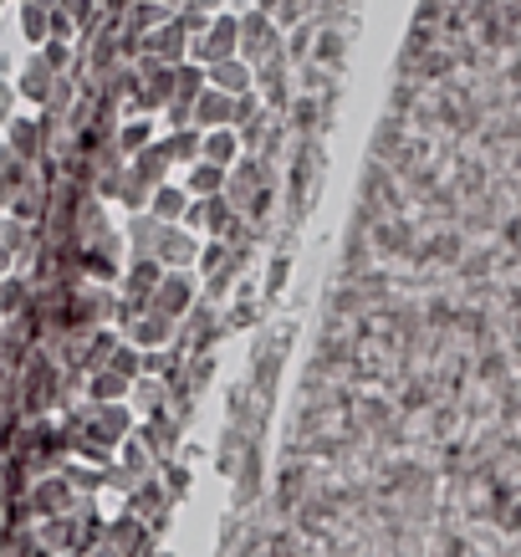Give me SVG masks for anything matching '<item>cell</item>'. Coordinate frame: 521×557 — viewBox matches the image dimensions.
Returning a JSON list of instances; mask_svg holds the SVG:
<instances>
[{
	"label": "cell",
	"instance_id": "cell-1",
	"mask_svg": "<svg viewBox=\"0 0 521 557\" xmlns=\"http://www.w3.org/2000/svg\"><path fill=\"white\" fill-rule=\"evenodd\" d=\"M231 57H240V16H215L189 41V62L204 72L220 67V62H231Z\"/></svg>",
	"mask_w": 521,
	"mask_h": 557
},
{
	"label": "cell",
	"instance_id": "cell-2",
	"mask_svg": "<svg viewBox=\"0 0 521 557\" xmlns=\"http://www.w3.org/2000/svg\"><path fill=\"white\" fill-rule=\"evenodd\" d=\"M282 26L271 16H261V11H240V62L246 67H266V62H276L282 57Z\"/></svg>",
	"mask_w": 521,
	"mask_h": 557
},
{
	"label": "cell",
	"instance_id": "cell-3",
	"mask_svg": "<svg viewBox=\"0 0 521 557\" xmlns=\"http://www.w3.org/2000/svg\"><path fill=\"white\" fill-rule=\"evenodd\" d=\"M195 307H200V297H195V276H189V271H164V282H159V287H153V297H149L153 318H164V322H174V327H179Z\"/></svg>",
	"mask_w": 521,
	"mask_h": 557
},
{
	"label": "cell",
	"instance_id": "cell-4",
	"mask_svg": "<svg viewBox=\"0 0 521 557\" xmlns=\"http://www.w3.org/2000/svg\"><path fill=\"white\" fill-rule=\"evenodd\" d=\"M138 57H153V62H159V67H169V72L185 67V62H189V32L169 16L159 32H149L144 41H138Z\"/></svg>",
	"mask_w": 521,
	"mask_h": 557
},
{
	"label": "cell",
	"instance_id": "cell-5",
	"mask_svg": "<svg viewBox=\"0 0 521 557\" xmlns=\"http://www.w3.org/2000/svg\"><path fill=\"white\" fill-rule=\"evenodd\" d=\"M153 261L164 271H189L200 261V236H189L185 225H164V231H159V246H153Z\"/></svg>",
	"mask_w": 521,
	"mask_h": 557
},
{
	"label": "cell",
	"instance_id": "cell-6",
	"mask_svg": "<svg viewBox=\"0 0 521 557\" xmlns=\"http://www.w3.org/2000/svg\"><path fill=\"white\" fill-rule=\"evenodd\" d=\"M174 338H179V327H174V322H164V318H153V312H144L138 322H128V327H123V343H128V348H138V354H164Z\"/></svg>",
	"mask_w": 521,
	"mask_h": 557
},
{
	"label": "cell",
	"instance_id": "cell-7",
	"mask_svg": "<svg viewBox=\"0 0 521 557\" xmlns=\"http://www.w3.org/2000/svg\"><path fill=\"white\" fill-rule=\"evenodd\" d=\"M169 170H174V159H169V149H164V138H153L144 153H134L128 159V174L134 180H144L149 189H159V185H169Z\"/></svg>",
	"mask_w": 521,
	"mask_h": 557
},
{
	"label": "cell",
	"instance_id": "cell-8",
	"mask_svg": "<svg viewBox=\"0 0 521 557\" xmlns=\"http://www.w3.org/2000/svg\"><path fill=\"white\" fill-rule=\"evenodd\" d=\"M204 77H210V87H215V92H225V98H240V92H251V87H256V72L246 67L240 57H231V62L210 67Z\"/></svg>",
	"mask_w": 521,
	"mask_h": 557
},
{
	"label": "cell",
	"instance_id": "cell-9",
	"mask_svg": "<svg viewBox=\"0 0 521 557\" xmlns=\"http://www.w3.org/2000/svg\"><path fill=\"white\" fill-rule=\"evenodd\" d=\"M231 108H236V98H225V92H215V87H204V98L195 102V128H200V134L231 128Z\"/></svg>",
	"mask_w": 521,
	"mask_h": 557
},
{
	"label": "cell",
	"instance_id": "cell-10",
	"mask_svg": "<svg viewBox=\"0 0 521 557\" xmlns=\"http://www.w3.org/2000/svg\"><path fill=\"white\" fill-rule=\"evenodd\" d=\"M225 180H231V170H215V164H189L185 170V195L189 200H215V195H225Z\"/></svg>",
	"mask_w": 521,
	"mask_h": 557
},
{
	"label": "cell",
	"instance_id": "cell-11",
	"mask_svg": "<svg viewBox=\"0 0 521 557\" xmlns=\"http://www.w3.org/2000/svg\"><path fill=\"white\" fill-rule=\"evenodd\" d=\"M240 153H246V149H240L236 128H215V134H204V153H200L204 164H215V170H236Z\"/></svg>",
	"mask_w": 521,
	"mask_h": 557
},
{
	"label": "cell",
	"instance_id": "cell-12",
	"mask_svg": "<svg viewBox=\"0 0 521 557\" xmlns=\"http://www.w3.org/2000/svg\"><path fill=\"white\" fill-rule=\"evenodd\" d=\"M51 87H57V77H51V72L41 67V57H32V62H26V72H21V77H16V98L36 102V108L47 113V102H51Z\"/></svg>",
	"mask_w": 521,
	"mask_h": 557
},
{
	"label": "cell",
	"instance_id": "cell-13",
	"mask_svg": "<svg viewBox=\"0 0 521 557\" xmlns=\"http://www.w3.org/2000/svg\"><path fill=\"white\" fill-rule=\"evenodd\" d=\"M185 210H189L185 185H159V189H153L149 215L159 220V225H185Z\"/></svg>",
	"mask_w": 521,
	"mask_h": 557
},
{
	"label": "cell",
	"instance_id": "cell-14",
	"mask_svg": "<svg viewBox=\"0 0 521 557\" xmlns=\"http://www.w3.org/2000/svg\"><path fill=\"white\" fill-rule=\"evenodd\" d=\"M153 119H128V123H119V128H113V149L123 153V159H134V153H144L153 144Z\"/></svg>",
	"mask_w": 521,
	"mask_h": 557
},
{
	"label": "cell",
	"instance_id": "cell-15",
	"mask_svg": "<svg viewBox=\"0 0 521 557\" xmlns=\"http://www.w3.org/2000/svg\"><path fill=\"white\" fill-rule=\"evenodd\" d=\"M21 11V36L32 41L36 51L51 41V5H41V0H26V5H16Z\"/></svg>",
	"mask_w": 521,
	"mask_h": 557
},
{
	"label": "cell",
	"instance_id": "cell-16",
	"mask_svg": "<svg viewBox=\"0 0 521 557\" xmlns=\"http://www.w3.org/2000/svg\"><path fill=\"white\" fill-rule=\"evenodd\" d=\"M164 149L174 164H200V153H204V134L200 128H179V134H164Z\"/></svg>",
	"mask_w": 521,
	"mask_h": 557
},
{
	"label": "cell",
	"instance_id": "cell-17",
	"mask_svg": "<svg viewBox=\"0 0 521 557\" xmlns=\"http://www.w3.org/2000/svg\"><path fill=\"white\" fill-rule=\"evenodd\" d=\"M204 87H210L204 67H195V62H185V67H174V102H185V108H195V102L204 98Z\"/></svg>",
	"mask_w": 521,
	"mask_h": 557
},
{
	"label": "cell",
	"instance_id": "cell-18",
	"mask_svg": "<svg viewBox=\"0 0 521 557\" xmlns=\"http://www.w3.org/2000/svg\"><path fill=\"white\" fill-rule=\"evenodd\" d=\"M225 261H231V246H225V240H204V246H200V261H195V271H200L204 282H210L215 271H225Z\"/></svg>",
	"mask_w": 521,
	"mask_h": 557
},
{
	"label": "cell",
	"instance_id": "cell-19",
	"mask_svg": "<svg viewBox=\"0 0 521 557\" xmlns=\"http://www.w3.org/2000/svg\"><path fill=\"white\" fill-rule=\"evenodd\" d=\"M286 276H291V256H276L266 271V287H261V297H276V292L286 287Z\"/></svg>",
	"mask_w": 521,
	"mask_h": 557
},
{
	"label": "cell",
	"instance_id": "cell-20",
	"mask_svg": "<svg viewBox=\"0 0 521 557\" xmlns=\"http://www.w3.org/2000/svg\"><path fill=\"white\" fill-rule=\"evenodd\" d=\"M11 108H16V83L0 77V123H11Z\"/></svg>",
	"mask_w": 521,
	"mask_h": 557
}]
</instances>
